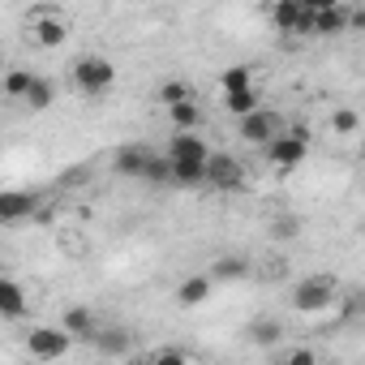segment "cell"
<instances>
[{"mask_svg": "<svg viewBox=\"0 0 365 365\" xmlns=\"http://www.w3.org/2000/svg\"><path fill=\"white\" fill-rule=\"evenodd\" d=\"M31 112H48L52 103H56V86H52V78H39L35 73V82H31V91H26V99H22Z\"/></svg>", "mask_w": 365, "mask_h": 365, "instance_id": "21", "label": "cell"}, {"mask_svg": "<svg viewBox=\"0 0 365 365\" xmlns=\"http://www.w3.org/2000/svg\"><path fill=\"white\" fill-rule=\"evenodd\" d=\"M150 155H155L150 146H142V142H125V146H116V155H112V172H120V176H129V180H142Z\"/></svg>", "mask_w": 365, "mask_h": 365, "instance_id": "10", "label": "cell"}, {"mask_svg": "<svg viewBox=\"0 0 365 365\" xmlns=\"http://www.w3.org/2000/svg\"><path fill=\"white\" fill-rule=\"evenodd\" d=\"M69 78H73V86L82 91V95H108L112 91V82H116V65L108 61V56H95V52H86V56H78L73 65H69Z\"/></svg>", "mask_w": 365, "mask_h": 365, "instance_id": "3", "label": "cell"}, {"mask_svg": "<svg viewBox=\"0 0 365 365\" xmlns=\"http://www.w3.org/2000/svg\"><path fill=\"white\" fill-rule=\"evenodd\" d=\"M35 211H39L35 190H0V224H18V220H26Z\"/></svg>", "mask_w": 365, "mask_h": 365, "instance_id": "11", "label": "cell"}, {"mask_svg": "<svg viewBox=\"0 0 365 365\" xmlns=\"http://www.w3.org/2000/svg\"><path fill=\"white\" fill-rule=\"evenodd\" d=\"M168 120H172L176 133H198L207 125V108L198 103V95H190V99H180V103L168 108Z\"/></svg>", "mask_w": 365, "mask_h": 365, "instance_id": "14", "label": "cell"}, {"mask_svg": "<svg viewBox=\"0 0 365 365\" xmlns=\"http://www.w3.org/2000/svg\"><path fill=\"white\" fill-rule=\"evenodd\" d=\"M207 275H211V284H215V279L237 284V279H245V275H250V258H241V254H224V258H215V267H211Z\"/></svg>", "mask_w": 365, "mask_h": 365, "instance_id": "19", "label": "cell"}, {"mask_svg": "<svg viewBox=\"0 0 365 365\" xmlns=\"http://www.w3.org/2000/svg\"><path fill=\"white\" fill-rule=\"evenodd\" d=\"M279 365H318V356H314V348H292Z\"/></svg>", "mask_w": 365, "mask_h": 365, "instance_id": "29", "label": "cell"}, {"mask_svg": "<svg viewBox=\"0 0 365 365\" xmlns=\"http://www.w3.org/2000/svg\"><path fill=\"white\" fill-rule=\"evenodd\" d=\"M31 82H35V69L14 65V69H5V78H0V95L14 99V103H22V99H26V91H31Z\"/></svg>", "mask_w": 365, "mask_h": 365, "instance_id": "18", "label": "cell"}, {"mask_svg": "<svg viewBox=\"0 0 365 365\" xmlns=\"http://www.w3.org/2000/svg\"><path fill=\"white\" fill-rule=\"evenodd\" d=\"M22 348H26V356H35V361H61V356L73 348V339H69L61 327H31V331L22 335Z\"/></svg>", "mask_w": 365, "mask_h": 365, "instance_id": "5", "label": "cell"}, {"mask_svg": "<svg viewBox=\"0 0 365 365\" xmlns=\"http://www.w3.org/2000/svg\"><path fill=\"white\" fill-rule=\"evenodd\" d=\"M224 108L241 120V116H250V112L262 108V95H258V86H250V91H232V95H224Z\"/></svg>", "mask_w": 365, "mask_h": 365, "instance_id": "22", "label": "cell"}, {"mask_svg": "<svg viewBox=\"0 0 365 365\" xmlns=\"http://www.w3.org/2000/svg\"><path fill=\"white\" fill-rule=\"evenodd\" d=\"M267 18H271V26L279 35H309L314 9H309V0H275V5L267 9Z\"/></svg>", "mask_w": 365, "mask_h": 365, "instance_id": "8", "label": "cell"}, {"mask_svg": "<svg viewBox=\"0 0 365 365\" xmlns=\"http://www.w3.org/2000/svg\"><path fill=\"white\" fill-rule=\"evenodd\" d=\"M91 365H116V361H91Z\"/></svg>", "mask_w": 365, "mask_h": 365, "instance_id": "30", "label": "cell"}, {"mask_svg": "<svg viewBox=\"0 0 365 365\" xmlns=\"http://www.w3.org/2000/svg\"><path fill=\"white\" fill-rule=\"evenodd\" d=\"M250 335H254L258 344H279V339H284V322H275V318H258V322L250 327Z\"/></svg>", "mask_w": 365, "mask_h": 365, "instance_id": "25", "label": "cell"}, {"mask_svg": "<svg viewBox=\"0 0 365 365\" xmlns=\"http://www.w3.org/2000/svg\"><path fill=\"white\" fill-rule=\"evenodd\" d=\"M142 180H159V185H163V180H168V159L163 155H150V163H146V176Z\"/></svg>", "mask_w": 365, "mask_h": 365, "instance_id": "28", "label": "cell"}, {"mask_svg": "<svg viewBox=\"0 0 365 365\" xmlns=\"http://www.w3.org/2000/svg\"><path fill=\"white\" fill-rule=\"evenodd\" d=\"M26 314H31L26 288H22L18 279H9V275H0V318H5V322H18V318H26Z\"/></svg>", "mask_w": 365, "mask_h": 365, "instance_id": "13", "label": "cell"}, {"mask_svg": "<svg viewBox=\"0 0 365 365\" xmlns=\"http://www.w3.org/2000/svg\"><path fill=\"white\" fill-rule=\"evenodd\" d=\"M309 35H344L352 26V9L344 5V0H309Z\"/></svg>", "mask_w": 365, "mask_h": 365, "instance_id": "9", "label": "cell"}, {"mask_svg": "<svg viewBox=\"0 0 365 365\" xmlns=\"http://www.w3.org/2000/svg\"><path fill=\"white\" fill-rule=\"evenodd\" d=\"M146 365H190V356L180 352V348H155L146 356Z\"/></svg>", "mask_w": 365, "mask_h": 365, "instance_id": "27", "label": "cell"}, {"mask_svg": "<svg viewBox=\"0 0 365 365\" xmlns=\"http://www.w3.org/2000/svg\"><path fill=\"white\" fill-rule=\"evenodd\" d=\"M26 35H31L35 48H61L69 39V22L56 5H35L26 14Z\"/></svg>", "mask_w": 365, "mask_h": 365, "instance_id": "4", "label": "cell"}, {"mask_svg": "<svg viewBox=\"0 0 365 365\" xmlns=\"http://www.w3.org/2000/svg\"><path fill=\"white\" fill-rule=\"evenodd\" d=\"M220 86H224V95L250 91V86H254V69H250V65H228V69L220 73Z\"/></svg>", "mask_w": 365, "mask_h": 365, "instance_id": "23", "label": "cell"}, {"mask_svg": "<svg viewBox=\"0 0 365 365\" xmlns=\"http://www.w3.org/2000/svg\"><path fill=\"white\" fill-rule=\"evenodd\" d=\"M309 125H292V129H284L275 142H267L262 146V155H267V163L271 168H279V172H297L301 163H305V155H309Z\"/></svg>", "mask_w": 365, "mask_h": 365, "instance_id": "2", "label": "cell"}, {"mask_svg": "<svg viewBox=\"0 0 365 365\" xmlns=\"http://www.w3.org/2000/svg\"><path fill=\"white\" fill-rule=\"evenodd\" d=\"M99 352H103V361L108 356H120V352H129V331H120V327H99V335L91 339Z\"/></svg>", "mask_w": 365, "mask_h": 365, "instance_id": "20", "label": "cell"}, {"mask_svg": "<svg viewBox=\"0 0 365 365\" xmlns=\"http://www.w3.org/2000/svg\"><path fill=\"white\" fill-rule=\"evenodd\" d=\"M163 159H211V146H207V138H198V133H176V138L168 142Z\"/></svg>", "mask_w": 365, "mask_h": 365, "instance_id": "15", "label": "cell"}, {"mask_svg": "<svg viewBox=\"0 0 365 365\" xmlns=\"http://www.w3.org/2000/svg\"><path fill=\"white\" fill-rule=\"evenodd\" d=\"M190 95H194V91H190L185 82H163V86H159V103H163V108H172V103H180V99H190Z\"/></svg>", "mask_w": 365, "mask_h": 365, "instance_id": "26", "label": "cell"}, {"mask_svg": "<svg viewBox=\"0 0 365 365\" xmlns=\"http://www.w3.org/2000/svg\"><path fill=\"white\" fill-rule=\"evenodd\" d=\"M361 129V116L352 112V108H335L331 112V133H339V138H352Z\"/></svg>", "mask_w": 365, "mask_h": 365, "instance_id": "24", "label": "cell"}, {"mask_svg": "<svg viewBox=\"0 0 365 365\" xmlns=\"http://www.w3.org/2000/svg\"><path fill=\"white\" fill-rule=\"evenodd\" d=\"M335 301H339V284H335V275H322V271H318V275H305V279L292 284V309L305 314V318L327 314Z\"/></svg>", "mask_w": 365, "mask_h": 365, "instance_id": "1", "label": "cell"}, {"mask_svg": "<svg viewBox=\"0 0 365 365\" xmlns=\"http://www.w3.org/2000/svg\"><path fill=\"white\" fill-rule=\"evenodd\" d=\"M245 163L237 159V155H228V150H211V159H207V180L202 185H211V190H241L245 185Z\"/></svg>", "mask_w": 365, "mask_h": 365, "instance_id": "6", "label": "cell"}, {"mask_svg": "<svg viewBox=\"0 0 365 365\" xmlns=\"http://www.w3.org/2000/svg\"><path fill=\"white\" fill-rule=\"evenodd\" d=\"M61 331H65L69 339L91 344V339L99 335V318H95V309H91V305H69V309H65V318H61Z\"/></svg>", "mask_w": 365, "mask_h": 365, "instance_id": "12", "label": "cell"}, {"mask_svg": "<svg viewBox=\"0 0 365 365\" xmlns=\"http://www.w3.org/2000/svg\"><path fill=\"white\" fill-rule=\"evenodd\" d=\"M211 275H185V279H180V288H176V301L180 305H185V309H194V305H202L207 297H211Z\"/></svg>", "mask_w": 365, "mask_h": 365, "instance_id": "17", "label": "cell"}, {"mask_svg": "<svg viewBox=\"0 0 365 365\" xmlns=\"http://www.w3.org/2000/svg\"><path fill=\"white\" fill-rule=\"evenodd\" d=\"M168 180L172 185H202L207 159H168Z\"/></svg>", "mask_w": 365, "mask_h": 365, "instance_id": "16", "label": "cell"}, {"mask_svg": "<svg viewBox=\"0 0 365 365\" xmlns=\"http://www.w3.org/2000/svg\"><path fill=\"white\" fill-rule=\"evenodd\" d=\"M237 133H241V142H250V146H267V142H275V138L284 133V116L271 112V108H258V112H250V116L237 120Z\"/></svg>", "mask_w": 365, "mask_h": 365, "instance_id": "7", "label": "cell"}]
</instances>
